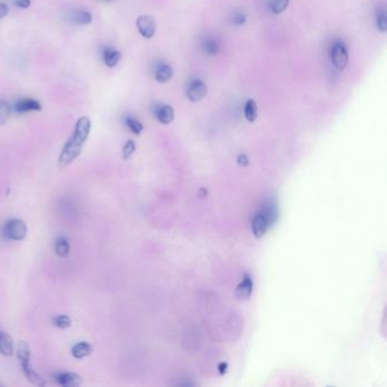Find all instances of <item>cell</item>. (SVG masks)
I'll list each match as a JSON object with an SVG mask.
<instances>
[{"label": "cell", "instance_id": "cell-1", "mask_svg": "<svg viewBox=\"0 0 387 387\" xmlns=\"http://www.w3.org/2000/svg\"><path fill=\"white\" fill-rule=\"evenodd\" d=\"M91 131V120L88 116H81L75 124V128L73 131L71 138L66 142L60 156V166L66 167L72 161H74L86 145Z\"/></svg>", "mask_w": 387, "mask_h": 387}, {"label": "cell", "instance_id": "cell-2", "mask_svg": "<svg viewBox=\"0 0 387 387\" xmlns=\"http://www.w3.org/2000/svg\"><path fill=\"white\" fill-rule=\"evenodd\" d=\"M28 234V227L22 219H10L5 224L3 227V235L7 238L13 241H22Z\"/></svg>", "mask_w": 387, "mask_h": 387}, {"label": "cell", "instance_id": "cell-3", "mask_svg": "<svg viewBox=\"0 0 387 387\" xmlns=\"http://www.w3.org/2000/svg\"><path fill=\"white\" fill-rule=\"evenodd\" d=\"M136 28L143 38L151 39L153 38L154 33L157 30V24L154 18L150 15H141L136 20Z\"/></svg>", "mask_w": 387, "mask_h": 387}, {"label": "cell", "instance_id": "cell-4", "mask_svg": "<svg viewBox=\"0 0 387 387\" xmlns=\"http://www.w3.org/2000/svg\"><path fill=\"white\" fill-rule=\"evenodd\" d=\"M21 366H22V369H23L25 377H27L28 381L32 383L33 385H36V386H45L46 385L45 379H43L41 376L38 374V372L33 369V367L31 366V359L21 360Z\"/></svg>", "mask_w": 387, "mask_h": 387}, {"label": "cell", "instance_id": "cell-5", "mask_svg": "<svg viewBox=\"0 0 387 387\" xmlns=\"http://www.w3.org/2000/svg\"><path fill=\"white\" fill-rule=\"evenodd\" d=\"M207 91L208 88L204 82L195 81V82L191 84L189 90H187V98L192 102L200 101L201 99H204L207 95Z\"/></svg>", "mask_w": 387, "mask_h": 387}, {"label": "cell", "instance_id": "cell-6", "mask_svg": "<svg viewBox=\"0 0 387 387\" xmlns=\"http://www.w3.org/2000/svg\"><path fill=\"white\" fill-rule=\"evenodd\" d=\"M331 60H333V64L337 69H341V71L344 69L349 61V56L345 48L341 45L335 46L333 54H331Z\"/></svg>", "mask_w": 387, "mask_h": 387}, {"label": "cell", "instance_id": "cell-7", "mask_svg": "<svg viewBox=\"0 0 387 387\" xmlns=\"http://www.w3.org/2000/svg\"><path fill=\"white\" fill-rule=\"evenodd\" d=\"M15 109L17 113L24 114L29 112H41L42 106L38 100L30 98H24L18 100L15 105Z\"/></svg>", "mask_w": 387, "mask_h": 387}, {"label": "cell", "instance_id": "cell-8", "mask_svg": "<svg viewBox=\"0 0 387 387\" xmlns=\"http://www.w3.org/2000/svg\"><path fill=\"white\" fill-rule=\"evenodd\" d=\"M56 379L62 387H77L82 384V378L75 372H60L56 376Z\"/></svg>", "mask_w": 387, "mask_h": 387}, {"label": "cell", "instance_id": "cell-9", "mask_svg": "<svg viewBox=\"0 0 387 387\" xmlns=\"http://www.w3.org/2000/svg\"><path fill=\"white\" fill-rule=\"evenodd\" d=\"M252 294V281L249 277H245L242 283H239L235 290V297L239 301H245Z\"/></svg>", "mask_w": 387, "mask_h": 387}, {"label": "cell", "instance_id": "cell-10", "mask_svg": "<svg viewBox=\"0 0 387 387\" xmlns=\"http://www.w3.org/2000/svg\"><path fill=\"white\" fill-rule=\"evenodd\" d=\"M268 228V220L264 215H257L252 222V232L256 238H263Z\"/></svg>", "mask_w": 387, "mask_h": 387}, {"label": "cell", "instance_id": "cell-11", "mask_svg": "<svg viewBox=\"0 0 387 387\" xmlns=\"http://www.w3.org/2000/svg\"><path fill=\"white\" fill-rule=\"evenodd\" d=\"M14 352V342L10 335L0 331V353L6 357H10Z\"/></svg>", "mask_w": 387, "mask_h": 387}, {"label": "cell", "instance_id": "cell-12", "mask_svg": "<svg viewBox=\"0 0 387 387\" xmlns=\"http://www.w3.org/2000/svg\"><path fill=\"white\" fill-rule=\"evenodd\" d=\"M92 353V345L88 342H79L72 348V356L76 359H83Z\"/></svg>", "mask_w": 387, "mask_h": 387}, {"label": "cell", "instance_id": "cell-13", "mask_svg": "<svg viewBox=\"0 0 387 387\" xmlns=\"http://www.w3.org/2000/svg\"><path fill=\"white\" fill-rule=\"evenodd\" d=\"M121 54L119 50L113 49V48H105L104 50V61L108 67H115L120 60Z\"/></svg>", "mask_w": 387, "mask_h": 387}, {"label": "cell", "instance_id": "cell-14", "mask_svg": "<svg viewBox=\"0 0 387 387\" xmlns=\"http://www.w3.org/2000/svg\"><path fill=\"white\" fill-rule=\"evenodd\" d=\"M174 117H175V113H174V109H173L172 106H163L161 108L159 109V112H158V120L160 121L161 124H171L173 120H174Z\"/></svg>", "mask_w": 387, "mask_h": 387}, {"label": "cell", "instance_id": "cell-15", "mask_svg": "<svg viewBox=\"0 0 387 387\" xmlns=\"http://www.w3.org/2000/svg\"><path fill=\"white\" fill-rule=\"evenodd\" d=\"M244 116L246 120L250 121V123H253V121L257 119L258 108L256 101H254L253 99H249V100L246 101L244 107Z\"/></svg>", "mask_w": 387, "mask_h": 387}, {"label": "cell", "instance_id": "cell-16", "mask_svg": "<svg viewBox=\"0 0 387 387\" xmlns=\"http://www.w3.org/2000/svg\"><path fill=\"white\" fill-rule=\"evenodd\" d=\"M173 73H174V71H173V68L169 65L161 66L156 73V80L159 83H166L167 81L172 79Z\"/></svg>", "mask_w": 387, "mask_h": 387}, {"label": "cell", "instance_id": "cell-17", "mask_svg": "<svg viewBox=\"0 0 387 387\" xmlns=\"http://www.w3.org/2000/svg\"><path fill=\"white\" fill-rule=\"evenodd\" d=\"M73 18L75 23L80 25H89L92 22V15L87 10H76Z\"/></svg>", "mask_w": 387, "mask_h": 387}, {"label": "cell", "instance_id": "cell-18", "mask_svg": "<svg viewBox=\"0 0 387 387\" xmlns=\"http://www.w3.org/2000/svg\"><path fill=\"white\" fill-rule=\"evenodd\" d=\"M10 114H12V109H10L8 102L0 101V124H6L9 119Z\"/></svg>", "mask_w": 387, "mask_h": 387}, {"label": "cell", "instance_id": "cell-19", "mask_svg": "<svg viewBox=\"0 0 387 387\" xmlns=\"http://www.w3.org/2000/svg\"><path fill=\"white\" fill-rule=\"evenodd\" d=\"M56 253L61 258H65L69 253V244L65 238H60L56 242Z\"/></svg>", "mask_w": 387, "mask_h": 387}, {"label": "cell", "instance_id": "cell-20", "mask_svg": "<svg viewBox=\"0 0 387 387\" xmlns=\"http://www.w3.org/2000/svg\"><path fill=\"white\" fill-rule=\"evenodd\" d=\"M54 324L56 325L57 327L61 328V329H66V328L71 327L72 325V320L69 318L68 316L66 315H60V316H57L56 318L54 319Z\"/></svg>", "mask_w": 387, "mask_h": 387}, {"label": "cell", "instance_id": "cell-21", "mask_svg": "<svg viewBox=\"0 0 387 387\" xmlns=\"http://www.w3.org/2000/svg\"><path fill=\"white\" fill-rule=\"evenodd\" d=\"M136 146L133 140H128V141L125 143V146L123 147V158L125 160H128L131 158L132 154L135 152Z\"/></svg>", "mask_w": 387, "mask_h": 387}, {"label": "cell", "instance_id": "cell-22", "mask_svg": "<svg viewBox=\"0 0 387 387\" xmlns=\"http://www.w3.org/2000/svg\"><path fill=\"white\" fill-rule=\"evenodd\" d=\"M290 0H275L274 3L271 6V10L274 14H281L289 6Z\"/></svg>", "mask_w": 387, "mask_h": 387}, {"label": "cell", "instance_id": "cell-23", "mask_svg": "<svg viewBox=\"0 0 387 387\" xmlns=\"http://www.w3.org/2000/svg\"><path fill=\"white\" fill-rule=\"evenodd\" d=\"M126 123H127V126H128V128H130V130L133 132L134 134H136V135H140L142 133V131H143V125L140 123V121H138L136 119H127V120H126Z\"/></svg>", "mask_w": 387, "mask_h": 387}, {"label": "cell", "instance_id": "cell-24", "mask_svg": "<svg viewBox=\"0 0 387 387\" xmlns=\"http://www.w3.org/2000/svg\"><path fill=\"white\" fill-rule=\"evenodd\" d=\"M377 27L379 30L382 32H385L386 31V28H387V21H386V15L385 13L383 12L381 15L378 16L377 18Z\"/></svg>", "mask_w": 387, "mask_h": 387}, {"label": "cell", "instance_id": "cell-25", "mask_svg": "<svg viewBox=\"0 0 387 387\" xmlns=\"http://www.w3.org/2000/svg\"><path fill=\"white\" fill-rule=\"evenodd\" d=\"M15 5L20 8H29L31 6V0H15Z\"/></svg>", "mask_w": 387, "mask_h": 387}, {"label": "cell", "instance_id": "cell-26", "mask_svg": "<svg viewBox=\"0 0 387 387\" xmlns=\"http://www.w3.org/2000/svg\"><path fill=\"white\" fill-rule=\"evenodd\" d=\"M8 12H9L8 6H7L6 3L0 2V20L5 18L7 16V14H8Z\"/></svg>", "mask_w": 387, "mask_h": 387}, {"label": "cell", "instance_id": "cell-27", "mask_svg": "<svg viewBox=\"0 0 387 387\" xmlns=\"http://www.w3.org/2000/svg\"><path fill=\"white\" fill-rule=\"evenodd\" d=\"M238 163L239 166H246L249 164V159L245 154H239L238 158Z\"/></svg>", "mask_w": 387, "mask_h": 387}]
</instances>
